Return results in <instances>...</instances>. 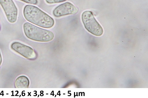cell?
I'll use <instances>...</instances> for the list:
<instances>
[{
    "mask_svg": "<svg viewBox=\"0 0 148 98\" xmlns=\"http://www.w3.org/2000/svg\"><path fill=\"white\" fill-rule=\"evenodd\" d=\"M23 16L29 22L45 28H50L54 25V20L38 7L27 5L25 7Z\"/></svg>",
    "mask_w": 148,
    "mask_h": 98,
    "instance_id": "cell-1",
    "label": "cell"
},
{
    "mask_svg": "<svg viewBox=\"0 0 148 98\" xmlns=\"http://www.w3.org/2000/svg\"><path fill=\"white\" fill-rule=\"evenodd\" d=\"M23 29L28 38L37 42H50L55 37L54 33L51 31L40 28L28 22L23 24Z\"/></svg>",
    "mask_w": 148,
    "mask_h": 98,
    "instance_id": "cell-2",
    "label": "cell"
},
{
    "mask_svg": "<svg viewBox=\"0 0 148 98\" xmlns=\"http://www.w3.org/2000/svg\"><path fill=\"white\" fill-rule=\"evenodd\" d=\"M82 19L85 28L88 32L96 36L102 35L103 32L102 28L96 20L91 11H84Z\"/></svg>",
    "mask_w": 148,
    "mask_h": 98,
    "instance_id": "cell-3",
    "label": "cell"
},
{
    "mask_svg": "<svg viewBox=\"0 0 148 98\" xmlns=\"http://www.w3.org/2000/svg\"><path fill=\"white\" fill-rule=\"evenodd\" d=\"M12 49L24 57L29 60L36 59L37 55L30 47L18 42H14L11 45Z\"/></svg>",
    "mask_w": 148,
    "mask_h": 98,
    "instance_id": "cell-4",
    "label": "cell"
},
{
    "mask_svg": "<svg viewBox=\"0 0 148 98\" xmlns=\"http://www.w3.org/2000/svg\"><path fill=\"white\" fill-rule=\"evenodd\" d=\"M0 4L3 9L7 19L11 23L16 22L17 20L18 9L12 0H0Z\"/></svg>",
    "mask_w": 148,
    "mask_h": 98,
    "instance_id": "cell-5",
    "label": "cell"
},
{
    "mask_svg": "<svg viewBox=\"0 0 148 98\" xmlns=\"http://www.w3.org/2000/svg\"><path fill=\"white\" fill-rule=\"evenodd\" d=\"M78 9L71 3L67 2L57 7L53 11V16L57 18L77 13Z\"/></svg>",
    "mask_w": 148,
    "mask_h": 98,
    "instance_id": "cell-6",
    "label": "cell"
},
{
    "mask_svg": "<svg viewBox=\"0 0 148 98\" xmlns=\"http://www.w3.org/2000/svg\"><path fill=\"white\" fill-rule=\"evenodd\" d=\"M30 81L29 79L24 76H20L16 80L14 86L17 88H27L29 87Z\"/></svg>",
    "mask_w": 148,
    "mask_h": 98,
    "instance_id": "cell-7",
    "label": "cell"
},
{
    "mask_svg": "<svg viewBox=\"0 0 148 98\" xmlns=\"http://www.w3.org/2000/svg\"><path fill=\"white\" fill-rule=\"evenodd\" d=\"M67 0H45L46 2L49 4L59 3L66 1Z\"/></svg>",
    "mask_w": 148,
    "mask_h": 98,
    "instance_id": "cell-8",
    "label": "cell"
},
{
    "mask_svg": "<svg viewBox=\"0 0 148 98\" xmlns=\"http://www.w3.org/2000/svg\"><path fill=\"white\" fill-rule=\"evenodd\" d=\"M25 3L31 4L36 5L38 3V0H20Z\"/></svg>",
    "mask_w": 148,
    "mask_h": 98,
    "instance_id": "cell-9",
    "label": "cell"
},
{
    "mask_svg": "<svg viewBox=\"0 0 148 98\" xmlns=\"http://www.w3.org/2000/svg\"><path fill=\"white\" fill-rule=\"evenodd\" d=\"M3 61V59L2 57V56L1 55V54L0 51V67H1V66L2 64Z\"/></svg>",
    "mask_w": 148,
    "mask_h": 98,
    "instance_id": "cell-10",
    "label": "cell"
},
{
    "mask_svg": "<svg viewBox=\"0 0 148 98\" xmlns=\"http://www.w3.org/2000/svg\"><path fill=\"white\" fill-rule=\"evenodd\" d=\"M1 24H0V30H1Z\"/></svg>",
    "mask_w": 148,
    "mask_h": 98,
    "instance_id": "cell-11",
    "label": "cell"
}]
</instances>
